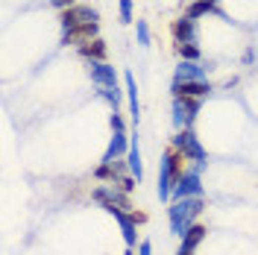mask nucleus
Segmentation results:
<instances>
[{"mask_svg":"<svg viewBox=\"0 0 258 255\" xmlns=\"http://www.w3.org/2000/svg\"><path fill=\"white\" fill-rule=\"evenodd\" d=\"M185 161H188V159H185L179 150H173V147L161 156V164H159V200H161V203L173 200V188H176L179 176L188 170V167H185Z\"/></svg>","mask_w":258,"mask_h":255,"instance_id":"obj_1","label":"nucleus"},{"mask_svg":"<svg viewBox=\"0 0 258 255\" xmlns=\"http://www.w3.org/2000/svg\"><path fill=\"white\" fill-rule=\"evenodd\" d=\"M203 197H191V200H176L173 206L167 208V220H170V232L176 238H185V232L197 226V217L203 214Z\"/></svg>","mask_w":258,"mask_h":255,"instance_id":"obj_2","label":"nucleus"},{"mask_svg":"<svg viewBox=\"0 0 258 255\" xmlns=\"http://www.w3.org/2000/svg\"><path fill=\"white\" fill-rule=\"evenodd\" d=\"M173 150H179V153L188 161H194V164H203V167L209 164V161H206L209 159V156H206V147H203L200 138L194 135V129H182V132L173 135Z\"/></svg>","mask_w":258,"mask_h":255,"instance_id":"obj_3","label":"nucleus"},{"mask_svg":"<svg viewBox=\"0 0 258 255\" xmlns=\"http://www.w3.org/2000/svg\"><path fill=\"white\" fill-rule=\"evenodd\" d=\"M206 167L203 164H191L185 173L179 176L176 188H173V203L176 200H191V197H203V179H200V173H203Z\"/></svg>","mask_w":258,"mask_h":255,"instance_id":"obj_4","label":"nucleus"},{"mask_svg":"<svg viewBox=\"0 0 258 255\" xmlns=\"http://www.w3.org/2000/svg\"><path fill=\"white\" fill-rule=\"evenodd\" d=\"M97 21H100V12H97L94 6H88V3H77V6H71V9L59 12L62 32L74 30V27H82V24H97Z\"/></svg>","mask_w":258,"mask_h":255,"instance_id":"obj_5","label":"nucleus"},{"mask_svg":"<svg viewBox=\"0 0 258 255\" xmlns=\"http://www.w3.org/2000/svg\"><path fill=\"white\" fill-rule=\"evenodd\" d=\"M200 103L203 100H197V97H173V126L179 132L194 126V117L200 112Z\"/></svg>","mask_w":258,"mask_h":255,"instance_id":"obj_6","label":"nucleus"},{"mask_svg":"<svg viewBox=\"0 0 258 255\" xmlns=\"http://www.w3.org/2000/svg\"><path fill=\"white\" fill-rule=\"evenodd\" d=\"M109 214H112L117 226H120V232H123V240H126V246L132 249L135 243H138V220L132 217V211H123V208L117 206V203H109V206H103Z\"/></svg>","mask_w":258,"mask_h":255,"instance_id":"obj_7","label":"nucleus"},{"mask_svg":"<svg viewBox=\"0 0 258 255\" xmlns=\"http://www.w3.org/2000/svg\"><path fill=\"white\" fill-rule=\"evenodd\" d=\"M170 35L176 38V44H197L200 41V27H197L194 18L182 15L170 24Z\"/></svg>","mask_w":258,"mask_h":255,"instance_id":"obj_8","label":"nucleus"},{"mask_svg":"<svg viewBox=\"0 0 258 255\" xmlns=\"http://www.w3.org/2000/svg\"><path fill=\"white\" fill-rule=\"evenodd\" d=\"M88 74L97 88H117V71L109 62H88Z\"/></svg>","mask_w":258,"mask_h":255,"instance_id":"obj_9","label":"nucleus"},{"mask_svg":"<svg viewBox=\"0 0 258 255\" xmlns=\"http://www.w3.org/2000/svg\"><path fill=\"white\" fill-rule=\"evenodd\" d=\"M97 32H100V24H82V27H74V30L62 32V44H77V47H85V44H91L97 38Z\"/></svg>","mask_w":258,"mask_h":255,"instance_id":"obj_10","label":"nucleus"},{"mask_svg":"<svg viewBox=\"0 0 258 255\" xmlns=\"http://www.w3.org/2000/svg\"><path fill=\"white\" fill-rule=\"evenodd\" d=\"M173 82H209L206 80V68L200 62H182L179 59L176 71H173Z\"/></svg>","mask_w":258,"mask_h":255,"instance_id":"obj_11","label":"nucleus"},{"mask_svg":"<svg viewBox=\"0 0 258 255\" xmlns=\"http://www.w3.org/2000/svg\"><path fill=\"white\" fill-rule=\"evenodd\" d=\"M129 144H132V138H129L126 132H112L109 147H106V153H103V161H117V159H123V156L129 153Z\"/></svg>","mask_w":258,"mask_h":255,"instance_id":"obj_12","label":"nucleus"},{"mask_svg":"<svg viewBox=\"0 0 258 255\" xmlns=\"http://www.w3.org/2000/svg\"><path fill=\"white\" fill-rule=\"evenodd\" d=\"M170 94L173 97H197V100H203V97L211 94V82H173V85H170Z\"/></svg>","mask_w":258,"mask_h":255,"instance_id":"obj_13","label":"nucleus"},{"mask_svg":"<svg viewBox=\"0 0 258 255\" xmlns=\"http://www.w3.org/2000/svg\"><path fill=\"white\" fill-rule=\"evenodd\" d=\"M206 235H209V229L203 223H197V226H191L188 232H185V238H182V243H179V249H176V255H194V249L206 240Z\"/></svg>","mask_w":258,"mask_h":255,"instance_id":"obj_14","label":"nucleus"},{"mask_svg":"<svg viewBox=\"0 0 258 255\" xmlns=\"http://www.w3.org/2000/svg\"><path fill=\"white\" fill-rule=\"evenodd\" d=\"M80 56H82V59H88V62H106L109 47H106V41H103V38H94L91 44L80 47Z\"/></svg>","mask_w":258,"mask_h":255,"instance_id":"obj_15","label":"nucleus"},{"mask_svg":"<svg viewBox=\"0 0 258 255\" xmlns=\"http://www.w3.org/2000/svg\"><path fill=\"white\" fill-rule=\"evenodd\" d=\"M126 167H129V176H135L138 182L144 179V164H141V150H138V141L132 138L129 144V153H126Z\"/></svg>","mask_w":258,"mask_h":255,"instance_id":"obj_16","label":"nucleus"},{"mask_svg":"<svg viewBox=\"0 0 258 255\" xmlns=\"http://www.w3.org/2000/svg\"><path fill=\"white\" fill-rule=\"evenodd\" d=\"M123 85H126V97H129V114L138 123V85H135V77L123 74Z\"/></svg>","mask_w":258,"mask_h":255,"instance_id":"obj_17","label":"nucleus"},{"mask_svg":"<svg viewBox=\"0 0 258 255\" xmlns=\"http://www.w3.org/2000/svg\"><path fill=\"white\" fill-rule=\"evenodd\" d=\"M185 15L194 18V21H197V18H203V15H217V6L209 3V0H194L191 6L185 9Z\"/></svg>","mask_w":258,"mask_h":255,"instance_id":"obj_18","label":"nucleus"},{"mask_svg":"<svg viewBox=\"0 0 258 255\" xmlns=\"http://www.w3.org/2000/svg\"><path fill=\"white\" fill-rule=\"evenodd\" d=\"M176 56L182 59V62H200V47L197 44H176Z\"/></svg>","mask_w":258,"mask_h":255,"instance_id":"obj_19","label":"nucleus"},{"mask_svg":"<svg viewBox=\"0 0 258 255\" xmlns=\"http://www.w3.org/2000/svg\"><path fill=\"white\" fill-rule=\"evenodd\" d=\"M135 41H138V47H150V27H147V21H141V18L135 24Z\"/></svg>","mask_w":258,"mask_h":255,"instance_id":"obj_20","label":"nucleus"},{"mask_svg":"<svg viewBox=\"0 0 258 255\" xmlns=\"http://www.w3.org/2000/svg\"><path fill=\"white\" fill-rule=\"evenodd\" d=\"M97 94L103 97V100H109V103L114 106V112H117V103H120V97H123L120 88H97Z\"/></svg>","mask_w":258,"mask_h":255,"instance_id":"obj_21","label":"nucleus"},{"mask_svg":"<svg viewBox=\"0 0 258 255\" xmlns=\"http://www.w3.org/2000/svg\"><path fill=\"white\" fill-rule=\"evenodd\" d=\"M135 182H138L135 176H120V179L114 182V188H120L123 194H129V191H135Z\"/></svg>","mask_w":258,"mask_h":255,"instance_id":"obj_22","label":"nucleus"},{"mask_svg":"<svg viewBox=\"0 0 258 255\" xmlns=\"http://www.w3.org/2000/svg\"><path fill=\"white\" fill-rule=\"evenodd\" d=\"M132 21V0H120V24Z\"/></svg>","mask_w":258,"mask_h":255,"instance_id":"obj_23","label":"nucleus"},{"mask_svg":"<svg viewBox=\"0 0 258 255\" xmlns=\"http://www.w3.org/2000/svg\"><path fill=\"white\" fill-rule=\"evenodd\" d=\"M109 123H112V132H126V123H123V117H120L117 112H112Z\"/></svg>","mask_w":258,"mask_h":255,"instance_id":"obj_24","label":"nucleus"},{"mask_svg":"<svg viewBox=\"0 0 258 255\" xmlns=\"http://www.w3.org/2000/svg\"><path fill=\"white\" fill-rule=\"evenodd\" d=\"M53 3V9H59V12H64V9H71V6H77L80 0H50Z\"/></svg>","mask_w":258,"mask_h":255,"instance_id":"obj_25","label":"nucleus"},{"mask_svg":"<svg viewBox=\"0 0 258 255\" xmlns=\"http://www.w3.org/2000/svg\"><path fill=\"white\" fill-rule=\"evenodd\" d=\"M138 255H153V243L150 240H141L138 243Z\"/></svg>","mask_w":258,"mask_h":255,"instance_id":"obj_26","label":"nucleus"},{"mask_svg":"<svg viewBox=\"0 0 258 255\" xmlns=\"http://www.w3.org/2000/svg\"><path fill=\"white\" fill-rule=\"evenodd\" d=\"M252 59H255V50L249 47V50H246V53H243V62H252Z\"/></svg>","mask_w":258,"mask_h":255,"instance_id":"obj_27","label":"nucleus"},{"mask_svg":"<svg viewBox=\"0 0 258 255\" xmlns=\"http://www.w3.org/2000/svg\"><path fill=\"white\" fill-rule=\"evenodd\" d=\"M132 217H135L138 223H144V220H147V214H144V211H132Z\"/></svg>","mask_w":258,"mask_h":255,"instance_id":"obj_28","label":"nucleus"},{"mask_svg":"<svg viewBox=\"0 0 258 255\" xmlns=\"http://www.w3.org/2000/svg\"><path fill=\"white\" fill-rule=\"evenodd\" d=\"M123 255H135V249H126V252H123Z\"/></svg>","mask_w":258,"mask_h":255,"instance_id":"obj_29","label":"nucleus"},{"mask_svg":"<svg viewBox=\"0 0 258 255\" xmlns=\"http://www.w3.org/2000/svg\"><path fill=\"white\" fill-rule=\"evenodd\" d=\"M209 3H217V0H209Z\"/></svg>","mask_w":258,"mask_h":255,"instance_id":"obj_30","label":"nucleus"}]
</instances>
